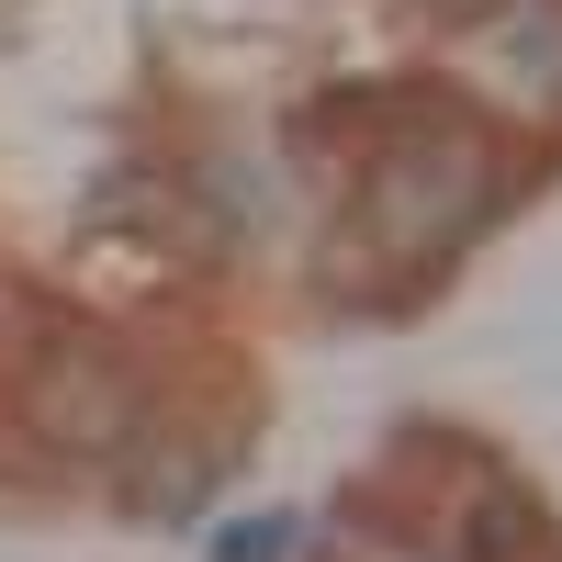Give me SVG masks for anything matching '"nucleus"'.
<instances>
[{
  "label": "nucleus",
  "instance_id": "f257e3e1",
  "mask_svg": "<svg viewBox=\"0 0 562 562\" xmlns=\"http://www.w3.org/2000/svg\"><path fill=\"white\" fill-rule=\"evenodd\" d=\"M293 540H304V518H293V506H270V518H248V529H225V540H214V562H281Z\"/></svg>",
  "mask_w": 562,
  "mask_h": 562
}]
</instances>
